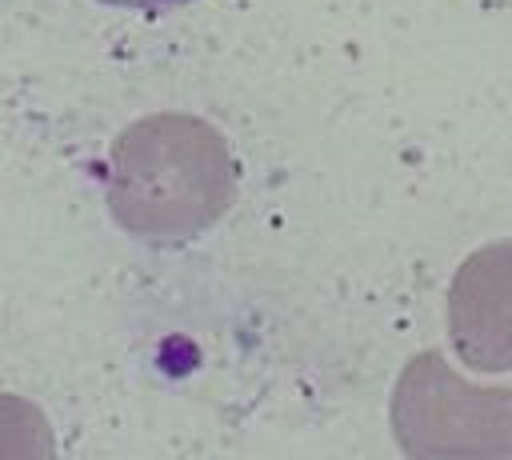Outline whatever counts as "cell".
I'll return each mask as SVG.
<instances>
[{"instance_id": "obj_1", "label": "cell", "mask_w": 512, "mask_h": 460, "mask_svg": "<svg viewBox=\"0 0 512 460\" xmlns=\"http://www.w3.org/2000/svg\"><path fill=\"white\" fill-rule=\"evenodd\" d=\"M96 4H108V8H128V12H176V8L196 4V0H96Z\"/></svg>"}]
</instances>
